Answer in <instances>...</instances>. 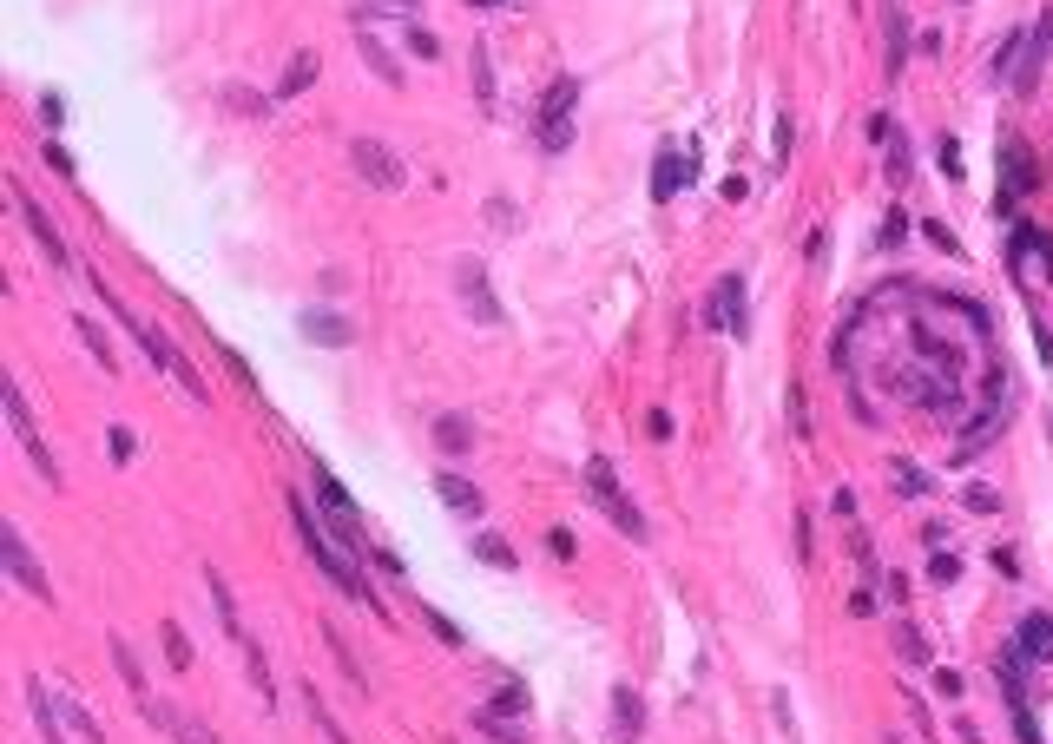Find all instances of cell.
I'll use <instances>...</instances> for the list:
<instances>
[{
  "mask_svg": "<svg viewBox=\"0 0 1053 744\" xmlns=\"http://www.w3.org/2000/svg\"><path fill=\"white\" fill-rule=\"evenodd\" d=\"M290 521H297V534H303V554H310L316 567L330 573V586H336V593H349V600H362V606H369L376 619H389V606H382V593H369V586H362L356 560H349L343 547H336V540H323V527H316V514H310V501H303V494H290Z\"/></svg>",
  "mask_w": 1053,
  "mask_h": 744,
  "instance_id": "obj_1",
  "label": "cell"
},
{
  "mask_svg": "<svg viewBox=\"0 0 1053 744\" xmlns=\"http://www.w3.org/2000/svg\"><path fill=\"white\" fill-rule=\"evenodd\" d=\"M93 290H99V297H106V310H112V317H119V323H126L132 336H139V349H145V356H152V369H165V376H172V382H178V389H185L191 402H205V396H211V389H205V376H198V369H191V356H185V349H178V343H172V336H165V330H158V323L132 317L126 303L112 297V284H106V277H93Z\"/></svg>",
  "mask_w": 1053,
  "mask_h": 744,
  "instance_id": "obj_2",
  "label": "cell"
},
{
  "mask_svg": "<svg viewBox=\"0 0 1053 744\" xmlns=\"http://www.w3.org/2000/svg\"><path fill=\"white\" fill-rule=\"evenodd\" d=\"M0 415H7V428H14V442L27 448V461L33 468H40V481H47V488H60V461H53V448L40 442V428H33V415H27V396H20V382L14 376H0Z\"/></svg>",
  "mask_w": 1053,
  "mask_h": 744,
  "instance_id": "obj_3",
  "label": "cell"
},
{
  "mask_svg": "<svg viewBox=\"0 0 1053 744\" xmlns=\"http://www.w3.org/2000/svg\"><path fill=\"white\" fill-rule=\"evenodd\" d=\"M586 494H593L599 507H606V514H613V527L619 534H632V540H645V514L639 507L626 501V494H619V481H613V461H586Z\"/></svg>",
  "mask_w": 1053,
  "mask_h": 744,
  "instance_id": "obj_4",
  "label": "cell"
},
{
  "mask_svg": "<svg viewBox=\"0 0 1053 744\" xmlns=\"http://www.w3.org/2000/svg\"><path fill=\"white\" fill-rule=\"evenodd\" d=\"M0 567L14 573V580H20V586H27V593H33V600H40V606H53V586H47V567H40V560H33V547H27V534H20V527H14V521L0 527Z\"/></svg>",
  "mask_w": 1053,
  "mask_h": 744,
  "instance_id": "obj_5",
  "label": "cell"
},
{
  "mask_svg": "<svg viewBox=\"0 0 1053 744\" xmlns=\"http://www.w3.org/2000/svg\"><path fill=\"white\" fill-rule=\"evenodd\" d=\"M573 99H580V80L547 86V106H540V145H547V152H566V145H573Z\"/></svg>",
  "mask_w": 1053,
  "mask_h": 744,
  "instance_id": "obj_6",
  "label": "cell"
},
{
  "mask_svg": "<svg viewBox=\"0 0 1053 744\" xmlns=\"http://www.w3.org/2000/svg\"><path fill=\"white\" fill-rule=\"evenodd\" d=\"M106 652H112V665H119V679H126V692H132V705L145 712V725H158V731H172V712H158L152 705V685H145V672H139V659H132V646L119 633L106 639Z\"/></svg>",
  "mask_w": 1053,
  "mask_h": 744,
  "instance_id": "obj_7",
  "label": "cell"
},
{
  "mask_svg": "<svg viewBox=\"0 0 1053 744\" xmlns=\"http://www.w3.org/2000/svg\"><path fill=\"white\" fill-rule=\"evenodd\" d=\"M349 159H356V172L376 191H402V165H395V152L382 139H349Z\"/></svg>",
  "mask_w": 1053,
  "mask_h": 744,
  "instance_id": "obj_8",
  "label": "cell"
},
{
  "mask_svg": "<svg viewBox=\"0 0 1053 744\" xmlns=\"http://www.w3.org/2000/svg\"><path fill=\"white\" fill-rule=\"evenodd\" d=\"M1047 53H1053V7L1034 20V33H1027V53H1021V66H1014V93H1034V86H1040Z\"/></svg>",
  "mask_w": 1053,
  "mask_h": 744,
  "instance_id": "obj_9",
  "label": "cell"
},
{
  "mask_svg": "<svg viewBox=\"0 0 1053 744\" xmlns=\"http://www.w3.org/2000/svg\"><path fill=\"white\" fill-rule=\"evenodd\" d=\"M14 205H20V218H27L33 244H40V251H47V264H53V270H66V264H73V251H66V238H60V231H53V218H47V211H40V205H33L27 191H14Z\"/></svg>",
  "mask_w": 1053,
  "mask_h": 744,
  "instance_id": "obj_10",
  "label": "cell"
},
{
  "mask_svg": "<svg viewBox=\"0 0 1053 744\" xmlns=\"http://www.w3.org/2000/svg\"><path fill=\"white\" fill-rule=\"evenodd\" d=\"M455 290H461V303H468V317H481V323H507V317H501V303H494V290H488V277H481V264H455Z\"/></svg>",
  "mask_w": 1053,
  "mask_h": 744,
  "instance_id": "obj_11",
  "label": "cell"
},
{
  "mask_svg": "<svg viewBox=\"0 0 1053 744\" xmlns=\"http://www.w3.org/2000/svg\"><path fill=\"white\" fill-rule=\"evenodd\" d=\"M705 323H711V330H731V336H744V277H724V284L711 290V303H705Z\"/></svg>",
  "mask_w": 1053,
  "mask_h": 744,
  "instance_id": "obj_12",
  "label": "cell"
},
{
  "mask_svg": "<svg viewBox=\"0 0 1053 744\" xmlns=\"http://www.w3.org/2000/svg\"><path fill=\"white\" fill-rule=\"evenodd\" d=\"M297 330H303V343H330V349H349V343H356V323L336 317V310H303Z\"/></svg>",
  "mask_w": 1053,
  "mask_h": 744,
  "instance_id": "obj_13",
  "label": "cell"
},
{
  "mask_svg": "<svg viewBox=\"0 0 1053 744\" xmlns=\"http://www.w3.org/2000/svg\"><path fill=\"white\" fill-rule=\"evenodd\" d=\"M1014 652H1021V659H1053V613H1027L1021 626H1014Z\"/></svg>",
  "mask_w": 1053,
  "mask_h": 744,
  "instance_id": "obj_14",
  "label": "cell"
},
{
  "mask_svg": "<svg viewBox=\"0 0 1053 744\" xmlns=\"http://www.w3.org/2000/svg\"><path fill=\"white\" fill-rule=\"evenodd\" d=\"M692 172H698V152L685 159V152H672V145H665V152H659V172H652V198H659V205H665V198H678V185H685Z\"/></svg>",
  "mask_w": 1053,
  "mask_h": 744,
  "instance_id": "obj_15",
  "label": "cell"
},
{
  "mask_svg": "<svg viewBox=\"0 0 1053 744\" xmlns=\"http://www.w3.org/2000/svg\"><path fill=\"white\" fill-rule=\"evenodd\" d=\"M27 705H33V718H40V738L47 744H66V712L53 705V692L40 679H27Z\"/></svg>",
  "mask_w": 1053,
  "mask_h": 744,
  "instance_id": "obj_16",
  "label": "cell"
},
{
  "mask_svg": "<svg viewBox=\"0 0 1053 744\" xmlns=\"http://www.w3.org/2000/svg\"><path fill=\"white\" fill-rule=\"evenodd\" d=\"M205 586H211V613H218V619H224V633L244 646L251 633H244V619H237V600H231V586H224V573H218V567H205Z\"/></svg>",
  "mask_w": 1053,
  "mask_h": 744,
  "instance_id": "obj_17",
  "label": "cell"
},
{
  "mask_svg": "<svg viewBox=\"0 0 1053 744\" xmlns=\"http://www.w3.org/2000/svg\"><path fill=\"white\" fill-rule=\"evenodd\" d=\"M435 494L455 507V514H481V488H474L468 475H455V468H441V475H435Z\"/></svg>",
  "mask_w": 1053,
  "mask_h": 744,
  "instance_id": "obj_18",
  "label": "cell"
},
{
  "mask_svg": "<svg viewBox=\"0 0 1053 744\" xmlns=\"http://www.w3.org/2000/svg\"><path fill=\"white\" fill-rule=\"evenodd\" d=\"M613 731H619V738H639V731H645V705H639L632 685H613Z\"/></svg>",
  "mask_w": 1053,
  "mask_h": 744,
  "instance_id": "obj_19",
  "label": "cell"
},
{
  "mask_svg": "<svg viewBox=\"0 0 1053 744\" xmlns=\"http://www.w3.org/2000/svg\"><path fill=\"white\" fill-rule=\"evenodd\" d=\"M994 679H1001V692L1014 705H1027V659L1021 652H994Z\"/></svg>",
  "mask_w": 1053,
  "mask_h": 744,
  "instance_id": "obj_20",
  "label": "cell"
},
{
  "mask_svg": "<svg viewBox=\"0 0 1053 744\" xmlns=\"http://www.w3.org/2000/svg\"><path fill=\"white\" fill-rule=\"evenodd\" d=\"M316 66H323L316 53H290V66H283V80H277V99H297L303 86L316 80Z\"/></svg>",
  "mask_w": 1053,
  "mask_h": 744,
  "instance_id": "obj_21",
  "label": "cell"
},
{
  "mask_svg": "<svg viewBox=\"0 0 1053 744\" xmlns=\"http://www.w3.org/2000/svg\"><path fill=\"white\" fill-rule=\"evenodd\" d=\"M1001 178H1014V191L1034 185V165H1027V145L1021 139H1001Z\"/></svg>",
  "mask_w": 1053,
  "mask_h": 744,
  "instance_id": "obj_22",
  "label": "cell"
},
{
  "mask_svg": "<svg viewBox=\"0 0 1053 744\" xmlns=\"http://www.w3.org/2000/svg\"><path fill=\"white\" fill-rule=\"evenodd\" d=\"M474 725L488 731L494 744H527V731H520V725H514L507 712H488V705H474Z\"/></svg>",
  "mask_w": 1053,
  "mask_h": 744,
  "instance_id": "obj_23",
  "label": "cell"
},
{
  "mask_svg": "<svg viewBox=\"0 0 1053 744\" xmlns=\"http://www.w3.org/2000/svg\"><path fill=\"white\" fill-rule=\"evenodd\" d=\"M435 442L448 448V455H468V448H474V428H468V415H441V422H435Z\"/></svg>",
  "mask_w": 1053,
  "mask_h": 744,
  "instance_id": "obj_24",
  "label": "cell"
},
{
  "mask_svg": "<svg viewBox=\"0 0 1053 744\" xmlns=\"http://www.w3.org/2000/svg\"><path fill=\"white\" fill-rule=\"evenodd\" d=\"M60 712H66V725L79 731V744H106V731L93 725V712H86V705H79L73 692H60Z\"/></svg>",
  "mask_w": 1053,
  "mask_h": 744,
  "instance_id": "obj_25",
  "label": "cell"
},
{
  "mask_svg": "<svg viewBox=\"0 0 1053 744\" xmlns=\"http://www.w3.org/2000/svg\"><path fill=\"white\" fill-rule=\"evenodd\" d=\"M303 705H310L316 731H323V738H330V744H349V731L336 725V712H330V705H323V692H316V685H303Z\"/></svg>",
  "mask_w": 1053,
  "mask_h": 744,
  "instance_id": "obj_26",
  "label": "cell"
},
{
  "mask_svg": "<svg viewBox=\"0 0 1053 744\" xmlns=\"http://www.w3.org/2000/svg\"><path fill=\"white\" fill-rule=\"evenodd\" d=\"M79 343L93 349V363L106 369V376H119V356H112V343H106V330H99V323H86V317H79Z\"/></svg>",
  "mask_w": 1053,
  "mask_h": 744,
  "instance_id": "obj_27",
  "label": "cell"
},
{
  "mask_svg": "<svg viewBox=\"0 0 1053 744\" xmlns=\"http://www.w3.org/2000/svg\"><path fill=\"white\" fill-rule=\"evenodd\" d=\"M474 554L488 560V567H501V573H514V567H520V560H514V547H507L501 534H474Z\"/></svg>",
  "mask_w": 1053,
  "mask_h": 744,
  "instance_id": "obj_28",
  "label": "cell"
},
{
  "mask_svg": "<svg viewBox=\"0 0 1053 744\" xmlns=\"http://www.w3.org/2000/svg\"><path fill=\"white\" fill-rule=\"evenodd\" d=\"M218 99H224V106H237L244 119H264V112H270V99L251 93V86H218Z\"/></svg>",
  "mask_w": 1053,
  "mask_h": 744,
  "instance_id": "obj_29",
  "label": "cell"
},
{
  "mask_svg": "<svg viewBox=\"0 0 1053 744\" xmlns=\"http://www.w3.org/2000/svg\"><path fill=\"white\" fill-rule=\"evenodd\" d=\"M896 652H902L909 665H928V639L915 633V626H902V633H896Z\"/></svg>",
  "mask_w": 1053,
  "mask_h": 744,
  "instance_id": "obj_30",
  "label": "cell"
},
{
  "mask_svg": "<svg viewBox=\"0 0 1053 744\" xmlns=\"http://www.w3.org/2000/svg\"><path fill=\"white\" fill-rule=\"evenodd\" d=\"M165 659H172V672H191V646L178 626H165Z\"/></svg>",
  "mask_w": 1053,
  "mask_h": 744,
  "instance_id": "obj_31",
  "label": "cell"
},
{
  "mask_svg": "<svg viewBox=\"0 0 1053 744\" xmlns=\"http://www.w3.org/2000/svg\"><path fill=\"white\" fill-rule=\"evenodd\" d=\"M362 53H369V66H376V73H382V80H389V86H402V66H395L389 53L376 47V40H362Z\"/></svg>",
  "mask_w": 1053,
  "mask_h": 744,
  "instance_id": "obj_32",
  "label": "cell"
},
{
  "mask_svg": "<svg viewBox=\"0 0 1053 744\" xmlns=\"http://www.w3.org/2000/svg\"><path fill=\"white\" fill-rule=\"evenodd\" d=\"M928 580H942V586H948V580H961V560L948 554V547H935V560H928Z\"/></svg>",
  "mask_w": 1053,
  "mask_h": 744,
  "instance_id": "obj_33",
  "label": "cell"
},
{
  "mask_svg": "<svg viewBox=\"0 0 1053 744\" xmlns=\"http://www.w3.org/2000/svg\"><path fill=\"white\" fill-rule=\"evenodd\" d=\"M474 93H481V106L494 99V66H488V53L474 47Z\"/></svg>",
  "mask_w": 1053,
  "mask_h": 744,
  "instance_id": "obj_34",
  "label": "cell"
},
{
  "mask_svg": "<svg viewBox=\"0 0 1053 744\" xmlns=\"http://www.w3.org/2000/svg\"><path fill=\"white\" fill-rule=\"evenodd\" d=\"M422 613H428V626H435V639H441V646H461V626H455L448 613H435V606H422Z\"/></svg>",
  "mask_w": 1053,
  "mask_h": 744,
  "instance_id": "obj_35",
  "label": "cell"
},
{
  "mask_svg": "<svg viewBox=\"0 0 1053 744\" xmlns=\"http://www.w3.org/2000/svg\"><path fill=\"white\" fill-rule=\"evenodd\" d=\"M520 705H527V692H520V685H501V692L488 698V712H507V718H514Z\"/></svg>",
  "mask_w": 1053,
  "mask_h": 744,
  "instance_id": "obj_36",
  "label": "cell"
},
{
  "mask_svg": "<svg viewBox=\"0 0 1053 744\" xmlns=\"http://www.w3.org/2000/svg\"><path fill=\"white\" fill-rule=\"evenodd\" d=\"M922 488H928V481L915 475V468H896V494H902V501H915V494H922Z\"/></svg>",
  "mask_w": 1053,
  "mask_h": 744,
  "instance_id": "obj_37",
  "label": "cell"
},
{
  "mask_svg": "<svg viewBox=\"0 0 1053 744\" xmlns=\"http://www.w3.org/2000/svg\"><path fill=\"white\" fill-rule=\"evenodd\" d=\"M645 435H652V442H672V415L652 409V415H645Z\"/></svg>",
  "mask_w": 1053,
  "mask_h": 744,
  "instance_id": "obj_38",
  "label": "cell"
},
{
  "mask_svg": "<svg viewBox=\"0 0 1053 744\" xmlns=\"http://www.w3.org/2000/svg\"><path fill=\"white\" fill-rule=\"evenodd\" d=\"M409 47L422 53V60H435V53H441V40H435V33H428V27H415V33H409Z\"/></svg>",
  "mask_w": 1053,
  "mask_h": 744,
  "instance_id": "obj_39",
  "label": "cell"
},
{
  "mask_svg": "<svg viewBox=\"0 0 1053 744\" xmlns=\"http://www.w3.org/2000/svg\"><path fill=\"white\" fill-rule=\"evenodd\" d=\"M968 507H975V514H994V507H1001V494H994V488H968Z\"/></svg>",
  "mask_w": 1053,
  "mask_h": 744,
  "instance_id": "obj_40",
  "label": "cell"
},
{
  "mask_svg": "<svg viewBox=\"0 0 1053 744\" xmlns=\"http://www.w3.org/2000/svg\"><path fill=\"white\" fill-rule=\"evenodd\" d=\"M106 448H112V461H132V435H126V428H112Z\"/></svg>",
  "mask_w": 1053,
  "mask_h": 744,
  "instance_id": "obj_41",
  "label": "cell"
},
{
  "mask_svg": "<svg viewBox=\"0 0 1053 744\" xmlns=\"http://www.w3.org/2000/svg\"><path fill=\"white\" fill-rule=\"evenodd\" d=\"M942 172L961 178V145H955V139H942Z\"/></svg>",
  "mask_w": 1053,
  "mask_h": 744,
  "instance_id": "obj_42",
  "label": "cell"
},
{
  "mask_svg": "<svg viewBox=\"0 0 1053 744\" xmlns=\"http://www.w3.org/2000/svg\"><path fill=\"white\" fill-rule=\"evenodd\" d=\"M547 547H553L560 560H573V534H566V527H553V534H547Z\"/></svg>",
  "mask_w": 1053,
  "mask_h": 744,
  "instance_id": "obj_43",
  "label": "cell"
},
{
  "mask_svg": "<svg viewBox=\"0 0 1053 744\" xmlns=\"http://www.w3.org/2000/svg\"><path fill=\"white\" fill-rule=\"evenodd\" d=\"M47 172H60V178H73V159H66L60 145H47Z\"/></svg>",
  "mask_w": 1053,
  "mask_h": 744,
  "instance_id": "obj_44",
  "label": "cell"
},
{
  "mask_svg": "<svg viewBox=\"0 0 1053 744\" xmlns=\"http://www.w3.org/2000/svg\"><path fill=\"white\" fill-rule=\"evenodd\" d=\"M468 7H501V0H468Z\"/></svg>",
  "mask_w": 1053,
  "mask_h": 744,
  "instance_id": "obj_45",
  "label": "cell"
},
{
  "mask_svg": "<svg viewBox=\"0 0 1053 744\" xmlns=\"http://www.w3.org/2000/svg\"><path fill=\"white\" fill-rule=\"evenodd\" d=\"M415 7H422V0H402V14H415Z\"/></svg>",
  "mask_w": 1053,
  "mask_h": 744,
  "instance_id": "obj_46",
  "label": "cell"
}]
</instances>
